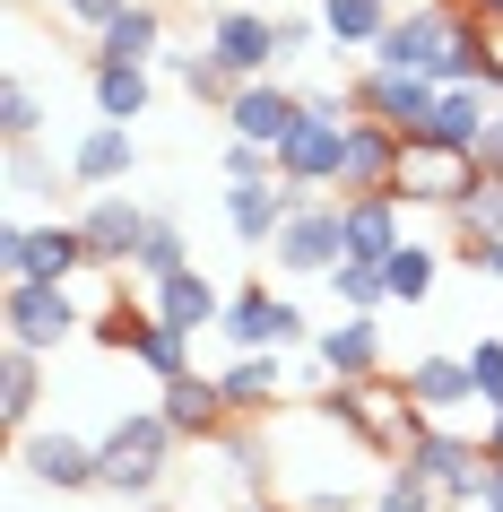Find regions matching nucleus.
Listing matches in <instances>:
<instances>
[{
	"mask_svg": "<svg viewBox=\"0 0 503 512\" xmlns=\"http://www.w3.org/2000/svg\"><path fill=\"white\" fill-rule=\"evenodd\" d=\"M174 443H183V434L165 426L157 408L122 417V426L96 443V486H105V495H122V504H148V495L165 486V452H174Z\"/></svg>",
	"mask_w": 503,
	"mask_h": 512,
	"instance_id": "1",
	"label": "nucleus"
},
{
	"mask_svg": "<svg viewBox=\"0 0 503 512\" xmlns=\"http://www.w3.org/2000/svg\"><path fill=\"white\" fill-rule=\"evenodd\" d=\"M408 469H417V478H434L443 486V512H469V504H486V469H495V460H486V443H469V434H451L443 417H417V434H408Z\"/></svg>",
	"mask_w": 503,
	"mask_h": 512,
	"instance_id": "2",
	"label": "nucleus"
},
{
	"mask_svg": "<svg viewBox=\"0 0 503 512\" xmlns=\"http://www.w3.org/2000/svg\"><path fill=\"white\" fill-rule=\"evenodd\" d=\"M0 330L18 339V348H70L79 330H96L87 322V304L70 296V278H9V304H0Z\"/></svg>",
	"mask_w": 503,
	"mask_h": 512,
	"instance_id": "3",
	"label": "nucleus"
},
{
	"mask_svg": "<svg viewBox=\"0 0 503 512\" xmlns=\"http://www.w3.org/2000/svg\"><path fill=\"white\" fill-rule=\"evenodd\" d=\"M330 417H339L356 443H373V452H408V434H417V400H408V382H382V374H365V382H330Z\"/></svg>",
	"mask_w": 503,
	"mask_h": 512,
	"instance_id": "4",
	"label": "nucleus"
},
{
	"mask_svg": "<svg viewBox=\"0 0 503 512\" xmlns=\"http://www.w3.org/2000/svg\"><path fill=\"white\" fill-rule=\"evenodd\" d=\"M269 261L287 278H330L347 261L339 243V191H321V200H295V217L278 226V243H269Z\"/></svg>",
	"mask_w": 503,
	"mask_h": 512,
	"instance_id": "5",
	"label": "nucleus"
},
{
	"mask_svg": "<svg viewBox=\"0 0 503 512\" xmlns=\"http://www.w3.org/2000/svg\"><path fill=\"white\" fill-rule=\"evenodd\" d=\"M339 157H347V122L304 113V122L278 139V183H287L295 200H321V191H339Z\"/></svg>",
	"mask_w": 503,
	"mask_h": 512,
	"instance_id": "6",
	"label": "nucleus"
},
{
	"mask_svg": "<svg viewBox=\"0 0 503 512\" xmlns=\"http://www.w3.org/2000/svg\"><path fill=\"white\" fill-rule=\"evenodd\" d=\"M0 270L9 278H79V270H96V252H87L79 217L70 226H0Z\"/></svg>",
	"mask_w": 503,
	"mask_h": 512,
	"instance_id": "7",
	"label": "nucleus"
},
{
	"mask_svg": "<svg viewBox=\"0 0 503 512\" xmlns=\"http://www.w3.org/2000/svg\"><path fill=\"white\" fill-rule=\"evenodd\" d=\"M451 18H460V0H417V9H399L373 61H391V70H425V79H443V53H451Z\"/></svg>",
	"mask_w": 503,
	"mask_h": 512,
	"instance_id": "8",
	"label": "nucleus"
},
{
	"mask_svg": "<svg viewBox=\"0 0 503 512\" xmlns=\"http://www.w3.org/2000/svg\"><path fill=\"white\" fill-rule=\"evenodd\" d=\"M434 96H443V79H425V70H391V61H365V79H356V113L391 122V131H408V139L434 122Z\"/></svg>",
	"mask_w": 503,
	"mask_h": 512,
	"instance_id": "9",
	"label": "nucleus"
},
{
	"mask_svg": "<svg viewBox=\"0 0 503 512\" xmlns=\"http://www.w3.org/2000/svg\"><path fill=\"white\" fill-rule=\"evenodd\" d=\"M469 183H477V157H469V148L408 139V157H399V200H408V209H451Z\"/></svg>",
	"mask_w": 503,
	"mask_h": 512,
	"instance_id": "10",
	"label": "nucleus"
},
{
	"mask_svg": "<svg viewBox=\"0 0 503 512\" xmlns=\"http://www.w3.org/2000/svg\"><path fill=\"white\" fill-rule=\"evenodd\" d=\"M399 157H408V131L356 113L347 122V157H339V200H356V191H399Z\"/></svg>",
	"mask_w": 503,
	"mask_h": 512,
	"instance_id": "11",
	"label": "nucleus"
},
{
	"mask_svg": "<svg viewBox=\"0 0 503 512\" xmlns=\"http://www.w3.org/2000/svg\"><path fill=\"white\" fill-rule=\"evenodd\" d=\"M148 217H157V209H139L131 191H87L79 235H87V252H96V270H131V261H139V235H148Z\"/></svg>",
	"mask_w": 503,
	"mask_h": 512,
	"instance_id": "12",
	"label": "nucleus"
},
{
	"mask_svg": "<svg viewBox=\"0 0 503 512\" xmlns=\"http://www.w3.org/2000/svg\"><path fill=\"white\" fill-rule=\"evenodd\" d=\"M209 53L235 79H269L278 70V9H217L209 18Z\"/></svg>",
	"mask_w": 503,
	"mask_h": 512,
	"instance_id": "13",
	"label": "nucleus"
},
{
	"mask_svg": "<svg viewBox=\"0 0 503 512\" xmlns=\"http://www.w3.org/2000/svg\"><path fill=\"white\" fill-rule=\"evenodd\" d=\"M157 417L183 434V443H217L235 408H226V382L217 374H174V382H157Z\"/></svg>",
	"mask_w": 503,
	"mask_h": 512,
	"instance_id": "14",
	"label": "nucleus"
},
{
	"mask_svg": "<svg viewBox=\"0 0 503 512\" xmlns=\"http://www.w3.org/2000/svg\"><path fill=\"white\" fill-rule=\"evenodd\" d=\"M131 165H139V139H131V122H87L79 139H70V183L79 191H113V183H131Z\"/></svg>",
	"mask_w": 503,
	"mask_h": 512,
	"instance_id": "15",
	"label": "nucleus"
},
{
	"mask_svg": "<svg viewBox=\"0 0 503 512\" xmlns=\"http://www.w3.org/2000/svg\"><path fill=\"white\" fill-rule=\"evenodd\" d=\"M295 122H304V96H295L287 79H243L235 105H226V131H235V139H261V148H278Z\"/></svg>",
	"mask_w": 503,
	"mask_h": 512,
	"instance_id": "16",
	"label": "nucleus"
},
{
	"mask_svg": "<svg viewBox=\"0 0 503 512\" xmlns=\"http://www.w3.org/2000/svg\"><path fill=\"white\" fill-rule=\"evenodd\" d=\"M313 365H321L330 382L382 374V322H373V313H339L330 330H313Z\"/></svg>",
	"mask_w": 503,
	"mask_h": 512,
	"instance_id": "17",
	"label": "nucleus"
},
{
	"mask_svg": "<svg viewBox=\"0 0 503 512\" xmlns=\"http://www.w3.org/2000/svg\"><path fill=\"white\" fill-rule=\"evenodd\" d=\"M27 478L79 495V486H96V443L70 426H27Z\"/></svg>",
	"mask_w": 503,
	"mask_h": 512,
	"instance_id": "18",
	"label": "nucleus"
},
{
	"mask_svg": "<svg viewBox=\"0 0 503 512\" xmlns=\"http://www.w3.org/2000/svg\"><path fill=\"white\" fill-rule=\"evenodd\" d=\"M408 400H417V417H460V408H477V374L469 356H417L408 365Z\"/></svg>",
	"mask_w": 503,
	"mask_h": 512,
	"instance_id": "19",
	"label": "nucleus"
},
{
	"mask_svg": "<svg viewBox=\"0 0 503 512\" xmlns=\"http://www.w3.org/2000/svg\"><path fill=\"white\" fill-rule=\"evenodd\" d=\"M287 217H295V191L287 183H226V226H235V243L269 252Z\"/></svg>",
	"mask_w": 503,
	"mask_h": 512,
	"instance_id": "20",
	"label": "nucleus"
},
{
	"mask_svg": "<svg viewBox=\"0 0 503 512\" xmlns=\"http://www.w3.org/2000/svg\"><path fill=\"white\" fill-rule=\"evenodd\" d=\"M157 322H174V330H217L226 322V296L209 287V270L200 261H183L174 278H157V304H148Z\"/></svg>",
	"mask_w": 503,
	"mask_h": 512,
	"instance_id": "21",
	"label": "nucleus"
},
{
	"mask_svg": "<svg viewBox=\"0 0 503 512\" xmlns=\"http://www.w3.org/2000/svg\"><path fill=\"white\" fill-rule=\"evenodd\" d=\"M486 122H495V87H486V79H477V87H443V96H434V122H425L417 139H443V148H469V157H477Z\"/></svg>",
	"mask_w": 503,
	"mask_h": 512,
	"instance_id": "22",
	"label": "nucleus"
},
{
	"mask_svg": "<svg viewBox=\"0 0 503 512\" xmlns=\"http://www.w3.org/2000/svg\"><path fill=\"white\" fill-rule=\"evenodd\" d=\"M157 53H165V9L157 0H131L122 18L96 27V53L87 61H148V70H157Z\"/></svg>",
	"mask_w": 503,
	"mask_h": 512,
	"instance_id": "23",
	"label": "nucleus"
},
{
	"mask_svg": "<svg viewBox=\"0 0 503 512\" xmlns=\"http://www.w3.org/2000/svg\"><path fill=\"white\" fill-rule=\"evenodd\" d=\"M87 87H96V113L105 122H139L157 79H148V61H87Z\"/></svg>",
	"mask_w": 503,
	"mask_h": 512,
	"instance_id": "24",
	"label": "nucleus"
},
{
	"mask_svg": "<svg viewBox=\"0 0 503 512\" xmlns=\"http://www.w3.org/2000/svg\"><path fill=\"white\" fill-rule=\"evenodd\" d=\"M217 382H226V408H235V417H269V400L287 391V374H278V348H243Z\"/></svg>",
	"mask_w": 503,
	"mask_h": 512,
	"instance_id": "25",
	"label": "nucleus"
},
{
	"mask_svg": "<svg viewBox=\"0 0 503 512\" xmlns=\"http://www.w3.org/2000/svg\"><path fill=\"white\" fill-rule=\"evenodd\" d=\"M313 18H321V35H330L339 53H373V44H382V27H391L399 9H391V0H321Z\"/></svg>",
	"mask_w": 503,
	"mask_h": 512,
	"instance_id": "26",
	"label": "nucleus"
},
{
	"mask_svg": "<svg viewBox=\"0 0 503 512\" xmlns=\"http://www.w3.org/2000/svg\"><path fill=\"white\" fill-rule=\"evenodd\" d=\"M217 339H226V348H278V296H269V287H235V296H226V322H217Z\"/></svg>",
	"mask_w": 503,
	"mask_h": 512,
	"instance_id": "27",
	"label": "nucleus"
},
{
	"mask_svg": "<svg viewBox=\"0 0 503 512\" xmlns=\"http://www.w3.org/2000/svg\"><path fill=\"white\" fill-rule=\"evenodd\" d=\"M35 400H44V365H35V348L9 339V348H0V417L27 434L35 426Z\"/></svg>",
	"mask_w": 503,
	"mask_h": 512,
	"instance_id": "28",
	"label": "nucleus"
},
{
	"mask_svg": "<svg viewBox=\"0 0 503 512\" xmlns=\"http://www.w3.org/2000/svg\"><path fill=\"white\" fill-rule=\"evenodd\" d=\"M191 261V235H183V217H148V235H139V261H131V278H148V287H157V278H174Z\"/></svg>",
	"mask_w": 503,
	"mask_h": 512,
	"instance_id": "29",
	"label": "nucleus"
},
{
	"mask_svg": "<svg viewBox=\"0 0 503 512\" xmlns=\"http://www.w3.org/2000/svg\"><path fill=\"white\" fill-rule=\"evenodd\" d=\"M382 278H391V304H425V296H434V278H443V252L408 235L391 261H382Z\"/></svg>",
	"mask_w": 503,
	"mask_h": 512,
	"instance_id": "30",
	"label": "nucleus"
},
{
	"mask_svg": "<svg viewBox=\"0 0 503 512\" xmlns=\"http://www.w3.org/2000/svg\"><path fill=\"white\" fill-rule=\"evenodd\" d=\"M451 226H460V243H486V235H503V174H486L477 165V183L451 200Z\"/></svg>",
	"mask_w": 503,
	"mask_h": 512,
	"instance_id": "31",
	"label": "nucleus"
},
{
	"mask_svg": "<svg viewBox=\"0 0 503 512\" xmlns=\"http://www.w3.org/2000/svg\"><path fill=\"white\" fill-rule=\"evenodd\" d=\"M191 348H200V330H174V322H148L139 330V365H148V374L157 382H174V374H191Z\"/></svg>",
	"mask_w": 503,
	"mask_h": 512,
	"instance_id": "32",
	"label": "nucleus"
},
{
	"mask_svg": "<svg viewBox=\"0 0 503 512\" xmlns=\"http://www.w3.org/2000/svg\"><path fill=\"white\" fill-rule=\"evenodd\" d=\"M330 296H339V313H382L391 304V278H382V261H339L330 270Z\"/></svg>",
	"mask_w": 503,
	"mask_h": 512,
	"instance_id": "33",
	"label": "nucleus"
},
{
	"mask_svg": "<svg viewBox=\"0 0 503 512\" xmlns=\"http://www.w3.org/2000/svg\"><path fill=\"white\" fill-rule=\"evenodd\" d=\"M373 512H443V486H434V478H417V469L399 460L391 478L373 486Z\"/></svg>",
	"mask_w": 503,
	"mask_h": 512,
	"instance_id": "34",
	"label": "nucleus"
},
{
	"mask_svg": "<svg viewBox=\"0 0 503 512\" xmlns=\"http://www.w3.org/2000/svg\"><path fill=\"white\" fill-rule=\"evenodd\" d=\"M35 131H44V105H35L27 79H9V87H0V139L18 148V139H35Z\"/></svg>",
	"mask_w": 503,
	"mask_h": 512,
	"instance_id": "35",
	"label": "nucleus"
},
{
	"mask_svg": "<svg viewBox=\"0 0 503 512\" xmlns=\"http://www.w3.org/2000/svg\"><path fill=\"white\" fill-rule=\"evenodd\" d=\"M217 443H226V460H235V486H243V495H261V486H269V443H261V434H217Z\"/></svg>",
	"mask_w": 503,
	"mask_h": 512,
	"instance_id": "36",
	"label": "nucleus"
},
{
	"mask_svg": "<svg viewBox=\"0 0 503 512\" xmlns=\"http://www.w3.org/2000/svg\"><path fill=\"white\" fill-rule=\"evenodd\" d=\"M226 183H278V148H261V139H226Z\"/></svg>",
	"mask_w": 503,
	"mask_h": 512,
	"instance_id": "37",
	"label": "nucleus"
},
{
	"mask_svg": "<svg viewBox=\"0 0 503 512\" xmlns=\"http://www.w3.org/2000/svg\"><path fill=\"white\" fill-rule=\"evenodd\" d=\"M469 374H477V408L495 417V408H503V339H477V348H469Z\"/></svg>",
	"mask_w": 503,
	"mask_h": 512,
	"instance_id": "38",
	"label": "nucleus"
},
{
	"mask_svg": "<svg viewBox=\"0 0 503 512\" xmlns=\"http://www.w3.org/2000/svg\"><path fill=\"white\" fill-rule=\"evenodd\" d=\"M44 183H53V165L35 157V139H18V148H9V191H18V200H35Z\"/></svg>",
	"mask_w": 503,
	"mask_h": 512,
	"instance_id": "39",
	"label": "nucleus"
},
{
	"mask_svg": "<svg viewBox=\"0 0 503 512\" xmlns=\"http://www.w3.org/2000/svg\"><path fill=\"white\" fill-rule=\"evenodd\" d=\"M157 322V313H131V304H113L105 322H96V339H105V348H139V330Z\"/></svg>",
	"mask_w": 503,
	"mask_h": 512,
	"instance_id": "40",
	"label": "nucleus"
},
{
	"mask_svg": "<svg viewBox=\"0 0 503 512\" xmlns=\"http://www.w3.org/2000/svg\"><path fill=\"white\" fill-rule=\"evenodd\" d=\"M122 9H131V0H61V18H70V27H105V18H122Z\"/></svg>",
	"mask_w": 503,
	"mask_h": 512,
	"instance_id": "41",
	"label": "nucleus"
},
{
	"mask_svg": "<svg viewBox=\"0 0 503 512\" xmlns=\"http://www.w3.org/2000/svg\"><path fill=\"white\" fill-rule=\"evenodd\" d=\"M477 165H486V174H503V96H495V122H486V139H477Z\"/></svg>",
	"mask_w": 503,
	"mask_h": 512,
	"instance_id": "42",
	"label": "nucleus"
},
{
	"mask_svg": "<svg viewBox=\"0 0 503 512\" xmlns=\"http://www.w3.org/2000/svg\"><path fill=\"white\" fill-rule=\"evenodd\" d=\"M469 270H486L503 287V235H486V243H469Z\"/></svg>",
	"mask_w": 503,
	"mask_h": 512,
	"instance_id": "43",
	"label": "nucleus"
},
{
	"mask_svg": "<svg viewBox=\"0 0 503 512\" xmlns=\"http://www.w3.org/2000/svg\"><path fill=\"white\" fill-rule=\"evenodd\" d=\"M477 443H486V460H503V408L486 417V434H477Z\"/></svg>",
	"mask_w": 503,
	"mask_h": 512,
	"instance_id": "44",
	"label": "nucleus"
},
{
	"mask_svg": "<svg viewBox=\"0 0 503 512\" xmlns=\"http://www.w3.org/2000/svg\"><path fill=\"white\" fill-rule=\"evenodd\" d=\"M477 512H503V460L486 469V504H477Z\"/></svg>",
	"mask_w": 503,
	"mask_h": 512,
	"instance_id": "45",
	"label": "nucleus"
},
{
	"mask_svg": "<svg viewBox=\"0 0 503 512\" xmlns=\"http://www.w3.org/2000/svg\"><path fill=\"white\" fill-rule=\"evenodd\" d=\"M469 9H477V18H495V27H503V0H469Z\"/></svg>",
	"mask_w": 503,
	"mask_h": 512,
	"instance_id": "46",
	"label": "nucleus"
},
{
	"mask_svg": "<svg viewBox=\"0 0 503 512\" xmlns=\"http://www.w3.org/2000/svg\"><path fill=\"white\" fill-rule=\"evenodd\" d=\"M495 96H503V27H495Z\"/></svg>",
	"mask_w": 503,
	"mask_h": 512,
	"instance_id": "47",
	"label": "nucleus"
},
{
	"mask_svg": "<svg viewBox=\"0 0 503 512\" xmlns=\"http://www.w3.org/2000/svg\"><path fill=\"white\" fill-rule=\"evenodd\" d=\"M235 512H278V504H261V495H243V504H235Z\"/></svg>",
	"mask_w": 503,
	"mask_h": 512,
	"instance_id": "48",
	"label": "nucleus"
}]
</instances>
